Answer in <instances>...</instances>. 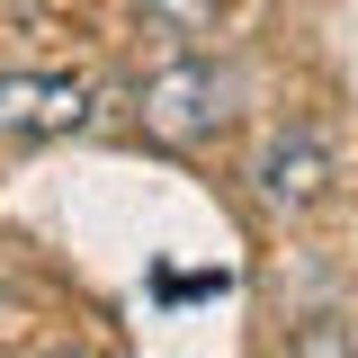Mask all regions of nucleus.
<instances>
[{"label":"nucleus","instance_id":"6","mask_svg":"<svg viewBox=\"0 0 358 358\" xmlns=\"http://www.w3.org/2000/svg\"><path fill=\"white\" fill-rule=\"evenodd\" d=\"M9 322H18V305H9V296H0V331H9Z\"/></svg>","mask_w":358,"mask_h":358},{"label":"nucleus","instance_id":"1","mask_svg":"<svg viewBox=\"0 0 358 358\" xmlns=\"http://www.w3.org/2000/svg\"><path fill=\"white\" fill-rule=\"evenodd\" d=\"M134 117H143V134H162V143H206V134L233 126V81H224L206 54H179L162 72H143Z\"/></svg>","mask_w":358,"mask_h":358},{"label":"nucleus","instance_id":"7","mask_svg":"<svg viewBox=\"0 0 358 358\" xmlns=\"http://www.w3.org/2000/svg\"><path fill=\"white\" fill-rule=\"evenodd\" d=\"M45 358H90V350H45Z\"/></svg>","mask_w":358,"mask_h":358},{"label":"nucleus","instance_id":"5","mask_svg":"<svg viewBox=\"0 0 358 358\" xmlns=\"http://www.w3.org/2000/svg\"><path fill=\"white\" fill-rule=\"evenodd\" d=\"M296 358H358V322H341V313L305 322V331H296Z\"/></svg>","mask_w":358,"mask_h":358},{"label":"nucleus","instance_id":"2","mask_svg":"<svg viewBox=\"0 0 358 358\" xmlns=\"http://www.w3.org/2000/svg\"><path fill=\"white\" fill-rule=\"evenodd\" d=\"M251 179H260V197L278 206V215H313V206L331 197V152H322V134L287 126V134H268V143H260Z\"/></svg>","mask_w":358,"mask_h":358},{"label":"nucleus","instance_id":"4","mask_svg":"<svg viewBox=\"0 0 358 358\" xmlns=\"http://www.w3.org/2000/svg\"><path fill=\"white\" fill-rule=\"evenodd\" d=\"M134 9H143V18H152L162 36H206L224 0H134Z\"/></svg>","mask_w":358,"mask_h":358},{"label":"nucleus","instance_id":"3","mask_svg":"<svg viewBox=\"0 0 358 358\" xmlns=\"http://www.w3.org/2000/svg\"><path fill=\"white\" fill-rule=\"evenodd\" d=\"M90 117V90L63 72H0V134H72Z\"/></svg>","mask_w":358,"mask_h":358}]
</instances>
